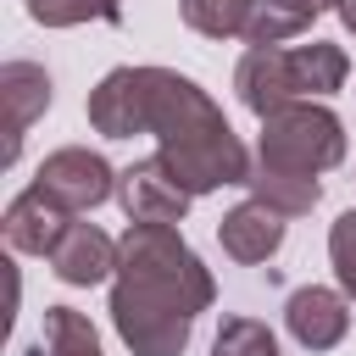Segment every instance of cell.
Returning a JSON list of instances; mask_svg holds the SVG:
<instances>
[{"instance_id":"cell-1","label":"cell","mask_w":356,"mask_h":356,"mask_svg":"<svg viewBox=\"0 0 356 356\" xmlns=\"http://www.w3.org/2000/svg\"><path fill=\"white\" fill-rule=\"evenodd\" d=\"M217 278L172 222H128L117 239L111 328L134 356H184L195 317L211 312Z\"/></svg>"},{"instance_id":"cell-2","label":"cell","mask_w":356,"mask_h":356,"mask_svg":"<svg viewBox=\"0 0 356 356\" xmlns=\"http://www.w3.org/2000/svg\"><path fill=\"white\" fill-rule=\"evenodd\" d=\"M145 83V134L156 139V156L167 161V172L200 200L234 184H250V150L239 145V134L228 128L222 106L184 72L172 67H139Z\"/></svg>"},{"instance_id":"cell-3","label":"cell","mask_w":356,"mask_h":356,"mask_svg":"<svg viewBox=\"0 0 356 356\" xmlns=\"http://www.w3.org/2000/svg\"><path fill=\"white\" fill-rule=\"evenodd\" d=\"M339 161H345V122H339L323 100H295V106H278L273 117H261L256 167L323 178V172H334Z\"/></svg>"},{"instance_id":"cell-4","label":"cell","mask_w":356,"mask_h":356,"mask_svg":"<svg viewBox=\"0 0 356 356\" xmlns=\"http://www.w3.org/2000/svg\"><path fill=\"white\" fill-rule=\"evenodd\" d=\"M33 184H39L56 206H67V211L78 217V211H95V206H106V200L117 195V167H111L100 150H89V145H61V150H50V156L39 161Z\"/></svg>"},{"instance_id":"cell-5","label":"cell","mask_w":356,"mask_h":356,"mask_svg":"<svg viewBox=\"0 0 356 356\" xmlns=\"http://www.w3.org/2000/svg\"><path fill=\"white\" fill-rule=\"evenodd\" d=\"M117 206L128 211V222H172L178 228L189 217L195 195L167 172L161 156H145V161H134V167L117 172Z\"/></svg>"},{"instance_id":"cell-6","label":"cell","mask_w":356,"mask_h":356,"mask_svg":"<svg viewBox=\"0 0 356 356\" xmlns=\"http://www.w3.org/2000/svg\"><path fill=\"white\" fill-rule=\"evenodd\" d=\"M234 95H239V106H245L256 122L273 117L278 106H295V100H300L295 44H278V50H245L239 67H234Z\"/></svg>"},{"instance_id":"cell-7","label":"cell","mask_w":356,"mask_h":356,"mask_svg":"<svg viewBox=\"0 0 356 356\" xmlns=\"http://www.w3.org/2000/svg\"><path fill=\"white\" fill-rule=\"evenodd\" d=\"M284 328L300 350H334L350 334V295L328 284H300L284 300Z\"/></svg>"},{"instance_id":"cell-8","label":"cell","mask_w":356,"mask_h":356,"mask_svg":"<svg viewBox=\"0 0 356 356\" xmlns=\"http://www.w3.org/2000/svg\"><path fill=\"white\" fill-rule=\"evenodd\" d=\"M50 261V273L67 284V289H89V284H111L117 278V239L106 234V228H95V222H67V234H61V245L44 256Z\"/></svg>"},{"instance_id":"cell-9","label":"cell","mask_w":356,"mask_h":356,"mask_svg":"<svg viewBox=\"0 0 356 356\" xmlns=\"http://www.w3.org/2000/svg\"><path fill=\"white\" fill-rule=\"evenodd\" d=\"M284 228H289V217H278L273 206H261V200H239L234 211H222V222H217V245H222L228 261H239V267H261V261H273V256L284 250Z\"/></svg>"},{"instance_id":"cell-10","label":"cell","mask_w":356,"mask_h":356,"mask_svg":"<svg viewBox=\"0 0 356 356\" xmlns=\"http://www.w3.org/2000/svg\"><path fill=\"white\" fill-rule=\"evenodd\" d=\"M67 222H72V211L56 206L39 184H28L22 195H11V206H6V217H0L6 245H11L17 256H50V250L61 245Z\"/></svg>"},{"instance_id":"cell-11","label":"cell","mask_w":356,"mask_h":356,"mask_svg":"<svg viewBox=\"0 0 356 356\" xmlns=\"http://www.w3.org/2000/svg\"><path fill=\"white\" fill-rule=\"evenodd\" d=\"M83 111H89V128H95L100 139H134V134H145V122H139V111H145L139 67H111V72L89 89Z\"/></svg>"},{"instance_id":"cell-12","label":"cell","mask_w":356,"mask_h":356,"mask_svg":"<svg viewBox=\"0 0 356 356\" xmlns=\"http://www.w3.org/2000/svg\"><path fill=\"white\" fill-rule=\"evenodd\" d=\"M50 72L39 61H6L0 67V100H6V122H11V145H6V161H17L22 150V134L50 111Z\"/></svg>"},{"instance_id":"cell-13","label":"cell","mask_w":356,"mask_h":356,"mask_svg":"<svg viewBox=\"0 0 356 356\" xmlns=\"http://www.w3.org/2000/svg\"><path fill=\"white\" fill-rule=\"evenodd\" d=\"M250 200L273 206L278 217H306L317 200H323V178H306V172H278V167H250Z\"/></svg>"},{"instance_id":"cell-14","label":"cell","mask_w":356,"mask_h":356,"mask_svg":"<svg viewBox=\"0 0 356 356\" xmlns=\"http://www.w3.org/2000/svg\"><path fill=\"white\" fill-rule=\"evenodd\" d=\"M295 78H300V100H328L345 89L350 78V56L328 39H312V44H295Z\"/></svg>"},{"instance_id":"cell-15","label":"cell","mask_w":356,"mask_h":356,"mask_svg":"<svg viewBox=\"0 0 356 356\" xmlns=\"http://www.w3.org/2000/svg\"><path fill=\"white\" fill-rule=\"evenodd\" d=\"M306 28H312V17L295 11L289 0H256L250 6V22H245V44L250 50H278V44L300 39Z\"/></svg>"},{"instance_id":"cell-16","label":"cell","mask_w":356,"mask_h":356,"mask_svg":"<svg viewBox=\"0 0 356 356\" xmlns=\"http://www.w3.org/2000/svg\"><path fill=\"white\" fill-rule=\"evenodd\" d=\"M256 0H178L184 28H195L200 39H245Z\"/></svg>"},{"instance_id":"cell-17","label":"cell","mask_w":356,"mask_h":356,"mask_svg":"<svg viewBox=\"0 0 356 356\" xmlns=\"http://www.w3.org/2000/svg\"><path fill=\"white\" fill-rule=\"evenodd\" d=\"M44 356H106V350L78 306H44Z\"/></svg>"},{"instance_id":"cell-18","label":"cell","mask_w":356,"mask_h":356,"mask_svg":"<svg viewBox=\"0 0 356 356\" xmlns=\"http://www.w3.org/2000/svg\"><path fill=\"white\" fill-rule=\"evenodd\" d=\"M128 0H28L39 28H78V22H122Z\"/></svg>"},{"instance_id":"cell-19","label":"cell","mask_w":356,"mask_h":356,"mask_svg":"<svg viewBox=\"0 0 356 356\" xmlns=\"http://www.w3.org/2000/svg\"><path fill=\"white\" fill-rule=\"evenodd\" d=\"M211 356H284V350H278V334L261 317H222Z\"/></svg>"},{"instance_id":"cell-20","label":"cell","mask_w":356,"mask_h":356,"mask_svg":"<svg viewBox=\"0 0 356 356\" xmlns=\"http://www.w3.org/2000/svg\"><path fill=\"white\" fill-rule=\"evenodd\" d=\"M328 261H334L339 289H345L350 306H356V206L334 217V228H328Z\"/></svg>"},{"instance_id":"cell-21","label":"cell","mask_w":356,"mask_h":356,"mask_svg":"<svg viewBox=\"0 0 356 356\" xmlns=\"http://www.w3.org/2000/svg\"><path fill=\"white\" fill-rule=\"evenodd\" d=\"M289 6H295V11H306L312 22H317L323 11H339V0H289Z\"/></svg>"},{"instance_id":"cell-22","label":"cell","mask_w":356,"mask_h":356,"mask_svg":"<svg viewBox=\"0 0 356 356\" xmlns=\"http://www.w3.org/2000/svg\"><path fill=\"white\" fill-rule=\"evenodd\" d=\"M339 22H345V33H356V0H339Z\"/></svg>"}]
</instances>
